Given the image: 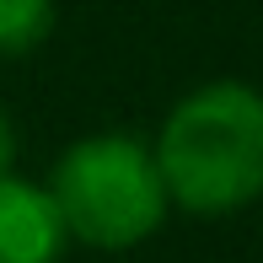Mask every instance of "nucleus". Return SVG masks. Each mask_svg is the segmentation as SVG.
<instances>
[{"mask_svg":"<svg viewBox=\"0 0 263 263\" xmlns=\"http://www.w3.org/2000/svg\"><path fill=\"white\" fill-rule=\"evenodd\" d=\"M59 253H65V220L49 188L0 177V263H59Z\"/></svg>","mask_w":263,"mask_h":263,"instance_id":"3","label":"nucleus"},{"mask_svg":"<svg viewBox=\"0 0 263 263\" xmlns=\"http://www.w3.org/2000/svg\"><path fill=\"white\" fill-rule=\"evenodd\" d=\"M54 32V0H0V59L32 54Z\"/></svg>","mask_w":263,"mask_h":263,"instance_id":"4","label":"nucleus"},{"mask_svg":"<svg viewBox=\"0 0 263 263\" xmlns=\"http://www.w3.org/2000/svg\"><path fill=\"white\" fill-rule=\"evenodd\" d=\"M49 199L65 236L86 247H135L166 220V183L135 135H86L59 156Z\"/></svg>","mask_w":263,"mask_h":263,"instance_id":"2","label":"nucleus"},{"mask_svg":"<svg viewBox=\"0 0 263 263\" xmlns=\"http://www.w3.org/2000/svg\"><path fill=\"white\" fill-rule=\"evenodd\" d=\"M166 199L194 215H231L263 194V91L247 81L194 86L166 113L156 145Z\"/></svg>","mask_w":263,"mask_h":263,"instance_id":"1","label":"nucleus"},{"mask_svg":"<svg viewBox=\"0 0 263 263\" xmlns=\"http://www.w3.org/2000/svg\"><path fill=\"white\" fill-rule=\"evenodd\" d=\"M11 156H16V135H11V118L0 113V177H11Z\"/></svg>","mask_w":263,"mask_h":263,"instance_id":"5","label":"nucleus"}]
</instances>
